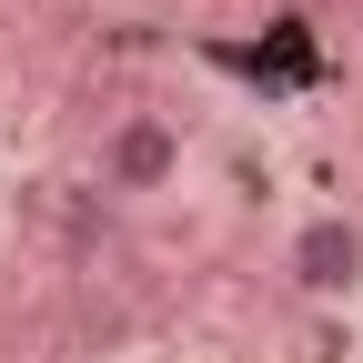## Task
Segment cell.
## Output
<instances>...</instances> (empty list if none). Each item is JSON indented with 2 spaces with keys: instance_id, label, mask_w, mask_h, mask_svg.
<instances>
[{
  "instance_id": "cell-2",
  "label": "cell",
  "mask_w": 363,
  "mask_h": 363,
  "mask_svg": "<svg viewBox=\"0 0 363 363\" xmlns=\"http://www.w3.org/2000/svg\"><path fill=\"white\" fill-rule=\"evenodd\" d=\"M283 272H293V293H313V303L363 293V222L353 212H313L303 233L283 242Z\"/></svg>"
},
{
  "instance_id": "cell-1",
  "label": "cell",
  "mask_w": 363,
  "mask_h": 363,
  "mask_svg": "<svg viewBox=\"0 0 363 363\" xmlns=\"http://www.w3.org/2000/svg\"><path fill=\"white\" fill-rule=\"evenodd\" d=\"M172 182H182V121L121 111V121L101 131V192H111V202H152V192H172Z\"/></svg>"
}]
</instances>
